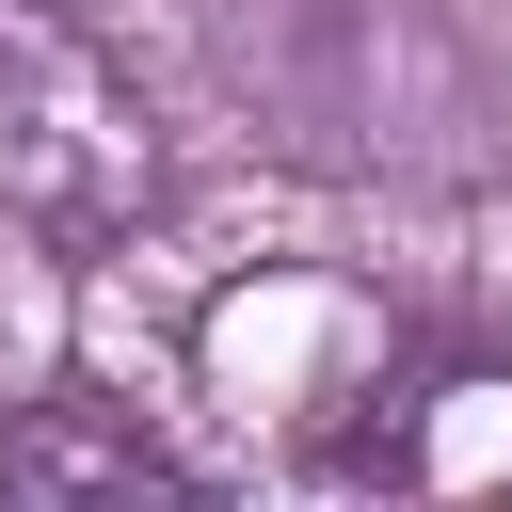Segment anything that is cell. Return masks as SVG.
Masks as SVG:
<instances>
[{
  "label": "cell",
  "instance_id": "obj_1",
  "mask_svg": "<svg viewBox=\"0 0 512 512\" xmlns=\"http://www.w3.org/2000/svg\"><path fill=\"white\" fill-rule=\"evenodd\" d=\"M224 112L336 192H480L512 176V80L448 0H192Z\"/></svg>",
  "mask_w": 512,
  "mask_h": 512
},
{
  "label": "cell",
  "instance_id": "obj_2",
  "mask_svg": "<svg viewBox=\"0 0 512 512\" xmlns=\"http://www.w3.org/2000/svg\"><path fill=\"white\" fill-rule=\"evenodd\" d=\"M0 192L48 208V224H112V208L160 192V144H144L128 64L64 0H0Z\"/></svg>",
  "mask_w": 512,
  "mask_h": 512
},
{
  "label": "cell",
  "instance_id": "obj_3",
  "mask_svg": "<svg viewBox=\"0 0 512 512\" xmlns=\"http://www.w3.org/2000/svg\"><path fill=\"white\" fill-rule=\"evenodd\" d=\"M80 480H144V496H208V464L176 448V432H144V416H112V400H0V496H80Z\"/></svg>",
  "mask_w": 512,
  "mask_h": 512
}]
</instances>
